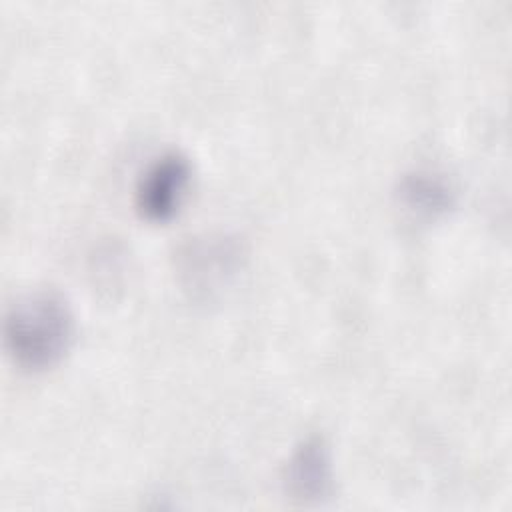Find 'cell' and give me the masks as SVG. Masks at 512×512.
<instances>
[{"label": "cell", "instance_id": "obj_1", "mask_svg": "<svg viewBox=\"0 0 512 512\" xmlns=\"http://www.w3.org/2000/svg\"><path fill=\"white\" fill-rule=\"evenodd\" d=\"M76 338V316L68 300L54 290L18 296L4 316V346L24 370L58 364Z\"/></svg>", "mask_w": 512, "mask_h": 512}, {"label": "cell", "instance_id": "obj_3", "mask_svg": "<svg viewBox=\"0 0 512 512\" xmlns=\"http://www.w3.org/2000/svg\"><path fill=\"white\" fill-rule=\"evenodd\" d=\"M284 484L294 498L306 502H320L332 494V454L322 438H306L294 448L284 468Z\"/></svg>", "mask_w": 512, "mask_h": 512}, {"label": "cell", "instance_id": "obj_2", "mask_svg": "<svg viewBox=\"0 0 512 512\" xmlns=\"http://www.w3.org/2000/svg\"><path fill=\"white\" fill-rule=\"evenodd\" d=\"M192 184V162L182 152H164L138 176L134 204L148 222H168L182 206Z\"/></svg>", "mask_w": 512, "mask_h": 512}, {"label": "cell", "instance_id": "obj_4", "mask_svg": "<svg viewBox=\"0 0 512 512\" xmlns=\"http://www.w3.org/2000/svg\"><path fill=\"white\" fill-rule=\"evenodd\" d=\"M400 198L410 210L424 216L444 214L456 202L452 186L442 176L430 172H412L404 176L400 182Z\"/></svg>", "mask_w": 512, "mask_h": 512}]
</instances>
